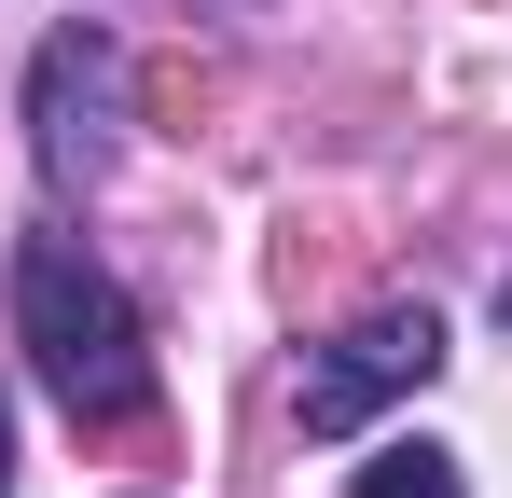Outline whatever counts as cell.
<instances>
[{
  "label": "cell",
  "instance_id": "cell-6",
  "mask_svg": "<svg viewBox=\"0 0 512 498\" xmlns=\"http://www.w3.org/2000/svg\"><path fill=\"white\" fill-rule=\"evenodd\" d=\"M499 332H512V277H499Z\"/></svg>",
  "mask_w": 512,
  "mask_h": 498
},
{
  "label": "cell",
  "instance_id": "cell-4",
  "mask_svg": "<svg viewBox=\"0 0 512 498\" xmlns=\"http://www.w3.org/2000/svg\"><path fill=\"white\" fill-rule=\"evenodd\" d=\"M346 498H471V485H457V457H443L429 429H402V443H374V457L346 471Z\"/></svg>",
  "mask_w": 512,
  "mask_h": 498
},
{
  "label": "cell",
  "instance_id": "cell-3",
  "mask_svg": "<svg viewBox=\"0 0 512 498\" xmlns=\"http://www.w3.org/2000/svg\"><path fill=\"white\" fill-rule=\"evenodd\" d=\"M429 374H443V319H429V305H374V319H346L333 346L305 360L291 415H305L319 443H360L374 402H402V388H429Z\"/></svg>",
  "mask_w": 512,
  "mask_h": 498
},
{
  "label": "cell",
  "instance_id": "cell-2",
  "mask_svg": "<svg viewBox=\"0 0 512 498\" xmlns=\"http://www.w3.org/2000/svg\"><path fill=\"white\" fill-rule=\"evenodd\" d=\"M28 153L56 194H97L125 166V42L111 28H56L28 56Z\"/></svg>",
  "mask_w": 512,
  "mask_h": 498
},
{
  "label": "cell",
  "instance_id": "cell-5",
  "mask_svg": "<svg viewBox=\"0 0 512 498\" xmlns=\"http://www.w3.org/2000/svg\"><path fill=\"white\" fill-rule=\"evenodd\" d=\"M0 498H14V388H0Z\"/></svg>",
  "mask_w": 512,
  "mask_h": 498
},
{
  "label": "cell",
  "instance_id": "cell-1",
  "mask_svg": "<svg viewBox=\"0 0 512 498\" xmlns=\"http://www.w3.org/2000/svg\"><path fill=\"white\" fill-rule=\"evenodd\" d=\"M14 346H28V374L56 388L70 429L153 415V332H139V291H125L70 222L14 236Z\"/></svg>",
  "mask_w": 512,
  "mask_h": 498
}]
</instances>
